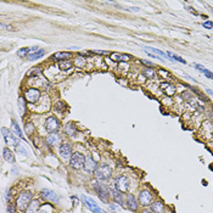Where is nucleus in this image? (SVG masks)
<instances>
[{
    "label": "nucleus",
    "mask_w": 213,
    "mask_h": 213,
    "mask_svg": "<svg viewBox=\"0 0 213 213\" xmlns=\"http://www.w3.org/2000/svg\"><path fill=\"white\" fill-rule=\"evenodd\" d=\"M204 74L207 77V78H209V79H213V73L211 72V71H208V69H206L205 72H204Z\"/></svg>",
    "instance_id": "37998d69"
},
{
    "label": "nucleus",
    "mask_w": 213,
    "mask_h": 213,
    "mask_svg": "<svg viewBox=\"0 0 213 213\" xmlns=\"http://www.w3.org/2000/svg\"><path fill=\"white\" fill-rule=\"evenodd\" d=\"M3 157L6 162H9V163H15V155L9 147L3 149Z\"/></svg>",
    "instance_id": "393cba45"
},
{
    "label": "nucleus",
    "mask_w": 213,
    "mask_h": 213,
    "mask_svg": "<svg viewBox=\"0 0 213 213\" xmlns=\"http://www.w3.org/2000/svg\"><path fill=\"white\" fill-rule=\"evenodd\" d=\"M1 134H3V138H4V140H5V143L10 146V147H16L17 149V139H16V136L12 134V131H10L7 128H5V127H3L1 128Z\"/></svg>",
    "instance_id": "f8f14e48"
},
{
    "label": "nucleus",
    "mask_w": 213,
    "mask_h": 213,
    "mask_svg": "<svg viewBox=\"0 0 213 213\" xmlns=\"http://www.w3.org/2000/svg\"><path fill=\"white\" fill-rule=\"evenodd\" d=\"M60 127H61V123L58 118H56L55 116H49L46 119H45V123H44V128L48 133L50 134H54V133H57L60 130Z\"/></svg>",
    "instance_id": "20e7f679"
},
{
    "label": "nucleus",
    "mask_w": 213,
    "mask_h": 213,
    "mask_svg": "<svg viewBox=\"0 0 213 213\" xmlns=\"http://www.w3.org/2000/svg\"><path fill=\"white\" fill-rule=\"evenodd\" d=\"M40 197L43 200H45L46 202H50V204H54V205H57L60 202V199L57 196V194L55 191L50 190V189H43L40 191Z\"/></svg>",
    "instance_id": "1a4fd4ad"
},
{
    "label": "nucleus",
    "mask_w": 213,
    "mask_h": 213,
    "mask_svg": "<svg viewBox=\"0 0 213 213\" xmlns=\"http://www.w3.org/2000/svg\"><path fill=\"white\" fill-rule=\"evenodd\" d=\"M138 201H139V205L143 207L151 206V204L154 202V194H152L149 189H143L139 192Z\"/></svg>",
    "instance_id": "39448f33"
},
{
    "label": "nucleus",
    "mask_w": 213,
    "mask_h": 213,
    "mask_svg": "<svg viewBox=\"0 0 213 213\" xmlns=\"http://www.w3.org/2000/svg\"><path fill=\"white\" fill-rule=\"evenodd\" d=\"M26 99L23 96H19L18 97V108H19V112H21V115H25L26 112Z\"/></svg>",
    "instance_id": "c756f323"
},
{
    "label": "nucleus",
    "mask_w": 213,
    "mask_h": 213,
    "mask_svg": "<svg viewBox=\"0 0 213 213\" xmlns=\"http://www.w3.org/2000/svg\"><path fill=\"white\" fill-rule=\"evenodd\" d=\"M110 58L112 61H116V62H128V61L130 60V56L126 55V54L112 53V54H110Z\"/></svg>",
    "instance_id": "4be33fe9"
},
{
    "label": "nucleus",
    "mask_w": 213,
    "mask_h": 213,
    "mask_svg": "<svg viewBox=\"0 0 213 213\" xmlns=\"http://www.w3.org/2000/svg\"><path fill=\"white\" fill-rule=\"evenodd\" d=\"M97 163H96V161H94L93 158H91L90 156H87L85 157V163H84V170L87 172L88 174H94L95 173V170L97 168Z\"/></svg>",
    "instance_id": "4468645a"
},
{
    "label": "nucleus",
    "mask_w": 213,
    "mask_h": 213,
    "mask_svg": "<svg viewBox=\"0 0 213 213\" xmlns=\"http://www.w3.org/2000/svg\"><path fill=\"white\" fill-rule=\"evenodd\" d=\"M42 207V204H40V200L38 199H33L32 202L29 204V206L27 207V209L23 213H39V209Z\"/></svg>",
    "instance_id": "a211bd4d"
},
{
    "label": "nucleus",
    "mask_w": 213,
    "mask_h": 213,
    "mask_svg": "<svg viewBox=\"0 0 213 213\" xmlns=\"http://www.w3.org/2000/svg\"><path fill=\"white\" fill-rule=\"evenodd\" d=\"M150 209L152 211V213H165V204L161 200H155L151 204Z\"/></svg>",
    "instance_id": "aec40b11"
},
{
    "label": "nucleus",
    "mask_w": 213,
    "mask_h": 213,
    "mask_svg": "<svg viewBox=\"0 0 213 213\" xmlns=\"http://www.w3.org/2000/svg\"><path fill=\"white\" fill-rule=\"evenodd\" d=\"M42 73H43V67L42 66L33 67V68H30L27 72V77L34 79V78H38V77H42Z\"/></svg>",
    "instance_id": "5701e85b"
},
{
    "label": "nucleus",
    "mask_w": 213,
    "mask_h": 213,
    "mask_svg": "<svg viewBox=\"0 0 213 213\" xmlns=\"http://www.w3.org/2000/svg\"><path fill=\"white\" fill-rule=\"evenodd\" d=\"M45 55V50L44 49H39L38 51H35V53H33V54H29V56L27 57L29 61H37V60H39V58H42L43 56Z\"/></svg>",
    "instance_id": "bb28decb"
},
{
    "label": "nucleus",
    "mask_w": 213,
    "mask_h": 213,
    "mask_svg": "<svg viewBox=\"0 0 213 213\" xmlns=\"http://www.w3.org/2000/svg\"><path fill=\"white\" fill-rule=\"evenodd\" d=\"M30 54V48H22L17 51V55L19 57H28Z\"/></svg>",
    "instance_id": "473e14b6"
},
{
    "label": "nucleus",
    "mask_w": 213,
    "mask_h": 213,
    "mask_svg": "<svg viewBox=\"0 0 213 213\" xmlns=\"http://www.w3.org/2000/svg\"><path fill=\"white\" fill-rule=\"evenodd\" d=\"M16 211H17L16 205H14V204H11V202H10L9 206H7V213H16Z\"/></svg>",
    "instance_id": "4c0bfd02"
},
{
    "label": "nucleus",
    "mask_w": 213,
    "mask_h": 213,
    "mask_svg": "<svg viewBox=\"0 0 213 213\" xmlns=\"http://www.w3.org/2000/svg\"><path fill=\"white\" fill-rule=\"evenodd\" d=\"M157 74H160V76H163V78H168V77H170V73L168 72V71H166V69H162V68H160V69L157 71Z\"/></svg>",
    "instance_id": "c9c22d12"
},
{
    "label": "nucleus",
    "mask_w": 213,
    "mask_h": 213,
    "mask_svg": "<svg viewBox=\"0 0 213 213\" xmlns=\"http://www.w3.org/2000/svg\"><path fill=\"white\" fill-rule=\"evenodd\" d=\"M110 194H111V199H112L116 204L121 205L124 207V196H123V192H121L119 190H117L116 188L110 189Z\"/></svg>",
    "instance_id": "2eb2a0df"
},
{
    "label": "nucleus",
    "mask_w": 213,
    "mask_h": 213,
    "mask_svg": "<svg viewBox=\"0 0 213 213\" xmlns=\"http://www.w3.org/2000/svg\"><path fill=\"white\" fill-rule=\"evenodd\" d=\"M57 67L61 71H69L73 67V65H72V62H71L69 60H67V61H60V62L57 64Z\"/></svg>",
    "instance_id": "c85d7f7f"
},
{
    "label": "nucleus",
    "mask_w": 213,
    "mask_h": 213,
    "mask_svg": "<svg viewBox=\"0 0 213 213\" xmlns=\"http://www.w3.org/2000/svg\"><path fill=\"white\" fill-rule=\"evenodd\" d=\"M33 200V194L30 191H22L19 192V195L17 196V200H16V207H17V211L19 212H25L27 209V207L29 206V204L32 202Z\"/></svg>",
    "instance_id": "f257e3e1"
},
{
    "label": "nucleus",
    "mask_w": 213,
    "mask_h": 213,
    "mask_svg": "<svg viewBox=\"0 0 213 213\" xmlns=\"http://www.w3.org/2000/svg\"><path fill=\"white\" fill-rule=\"evenodd\" d=\"M91 53H93V54H97V55H108L110 54L107 50H93Z\"/></svg>",
    "instance_id": "ea45409f"
},
{
    "label": "nucleus",
    "mask_w": 213,
    "mask_h": 213,
    "mask_svg": "<svg viewBox=\"0 0 213 213\" xmlns=\"http://www.w3.org/2000/svg\"><path fill=\"white\" fill-rule=\"evenodd\" d=\"M84 163H85V156L80 154V152H73L72 157L69 160V167L78 170L84 167Z\"/></svg>",
    "instance_id": "0eeeda50"
},
{
    "label": "nucleus",
    "mask_w": 213,
    "mask_h": 213,
    "mask_svg": "<svg viewBox=\"0 0 213 213\" xmlns=\"http://www.w3.org/2000/svg\"><path fill=\"white\" fill-rule=\"evenodd\" d=\"M192 67H194L195 69H197V71H200L201 73H204L205 71H206V68H205L204 66H202V65H200V64H196V62H194V64H192Z\"/></svg>",
    "instance_id": "e433bc0d"
},
{
    "label": "nucleus",
    "mask_w": 213,
    "mask_h": 213,
    "mask_svg": "<svg viewBox=\"0 0 213 213\" xmlns=\"http://www.w3.org/2000/svg\"><path fill=\"white\" fill-rule=\"evenodd\" d=\"M202 26H204V28H206V29H212L213 28V22L212 21H205L204 23H202Z\"/></svg>",
    "instance_id": "58836bf2"
},
{
    "label": "nucleus",
    "mask_w": 213,
    "mask_h": 213,
    "mask_svg": "<svg viewBox=\"0 0 213 213\" xmlns=\"http://www.w3.org/2000/svg\"><path fill=\"white\" fill-rule=\"evenodd\" d=\"M160 89L163 91L167 96H169V97L174 96V94H175V87L172 83H169V82H162L160 84Z\"/></svg>",
    "instance_id": "dca6fc26"
},
{
    "label": "nucleus",
    "mask_w": 213,
    "mask_h": 213,
    "mask_svg": "<svg viewBox=\"0 0 213 213\" xmlns=\"http://www.w3.org/2000/svg\"><path fill=\"white\" fill-rule=\"evenodd\" d=\"M73 56V54L72 53H69V51H57V53H55L54 55H53V60L54 61H67V60H69L71 57Z\"/></svg>",
    "instance_id": "6ab92c4d"
},
{
    "label": "nucleus",
    "mask_w": 213,
    "mask_h": 213,
    "mask_svg": "<svg viewBox=\"0 0 213 213\" xmlns=\"http://www.w3.org/2000/svg\"><path fill=\"white\" fill-rule=\"evenodd\" d=\"M141 76L145 77V78H156L157 76V72L155 71V68H152V67H145L143 71H141Z\"/></svg>",
    "instance_id": "a878e982"
},
{
    "label": "nucleus",
    "mask_w": 213,
    "mask_h": 213,
    "mask_svg": "<svg viewBox=\"0 0 213 213\" xmlns=\"http://www.w3.org/2000/svg\"><path fill=\"white\" fill-rule=\"evenodd\" d=\"M140 62L143 64L144 66H149V67H154V64L151 62V61H149V60H140Z\"/></svg>",
    "instance_id": "79ce46f5"
},
{
    "label": "nucleus",
    "mask_w": 213,
    "mask_h": 213,
    "mask_svg": "<svg viewBox=\"0 0 213 213\" xmlns=\"http://www.w3.org/2000/svg\"><path fill=\"white\" fill-rule=\"evenodd\" d=\"M94 190L97 194L99 199L105 202V204H110V200H111V194H110V189L105 185V184H101V183H95L93 184Z\"/></svg>",
    "instance_id": "7ed1b4c3"
},
{
    "label": "nucleus",
    "mask_w": 213,
    "mask_h": 213,
    "mask_svg": "<svg viewBox=\"0 0 213 213\" xmlns=\"http://www.w3.org/2000/svg\"><path fill=\"white\" fill-rule=\"evenodd\" d=\"M74 62H76L77 67H84L85 64H87V60H85L84 57H76Z\"/></svg>",
    "instance_id": "f704fd0d"
},
{
    "label": "nucleus",
    "mask_w": 213,
    "mask_h": 213,
    "mask_svg": "<svg viewBox=\"0 0 213 213\" xmlns=\"http://www.w3.org/2000/svg\"><path fill=\"white\" fill-rule=\"evenodd\" d=\"M130 186V181L127 175H119L115 180V188L121 192H127Z\"/></svg>",
    "instance_id": "9b49d317"
},
{
    "label": "nucleus",
    "mask_w": 213,
    "mask_h": 213,
    "mask_svg": "<svg viewBox=\"0 0 213 213\" xmlns=\"http://www.w3.org/2000/svg\"><path fill=\"white\" fill-rule=\"evenodd\" d=\"M206 91H207V94H208V95H211V96H213V91H212L211 89H207Z\"/></svg>",
    "instance_id": "a18cd8bd"
},
{
    "label": "nucleus",
    "mask_w": 213,
    "mask_h": 213,
    "mask_svg": "<svg viewBox=\"0 0 213 213\" xmlns=\"http://www.w3.org/2000/svg\"><path fill=\"white\" fill-rule=\"evenodd\" d=\"M58 154L61 156V158L67 161V160H71L73 155V151H72V145L67 141H64V143H61V145L58 146Z\"/></svg>",
    "instance_id": "9d476101"
},
{
    "label": "nucleus",
    "mask_w": 213,
    "mask_h": 213,
    "mask_svg": "<svg viewBox=\"0 0 213 213\" xmlns=\"http://www.w3.org/2000/svg\"><path fill=\"white\" fill-rule=\"evenodd\" d=\"M1 29H3V30H16L12 26H10V25H5V23H1Z\"/></svg>",
    "instance_id": "a19ab883"
},
{
    "label": "nucleus",
    "mask_w": 213,
    "mask_h": 213,
    "mask_svg": "<svg viewBox=\"0 0 213 213\" xmlns=\"http://www.w3.org/2000/svg\"><path fill=\"white\" fill-rule=\"evenodd\" d=\"M186 10H188V11H189L190 14H192V15H197V12L194 10V7H191V6H186Z\"/></svg>",
    "instance_id": "c03bdc74"
},
{
    "label": "nucleus",
    "mask_w": 213,
    "mask_h": 213,
    "mask_svg": "<svg viewBox=\"0 0 213 213\" xmlns=\"http://www.w3.org/2000/svg\"><path fill=\"white\" fill-rule=\"evenodd\" d=\"M126 206L131 212H138L140 205H139L138 199H135L133 194H126Z\"/></svg>",
    "instance_id": "ddd939ff"
},
{
    "label": "nucleus",
    "mask_w": 213,
    "mask_h": 213,
    "mask_svg": "<svg viewBox=\"0 0 213 213\" xmlns=\"http://www.w3.org/2000/svg\"><path fill=\"white\" fill-rule=\"evenodd\" d=\"M144 50H146V53H151V54H155V55H157V56H163V57H167V58H168L167 53L162 51V50H160V49H156V48H150V46H145V48H144Z\"/></svg>",
    "instance_id": "cd10ccee"
},
{
    "label": "nucleus",
    "mask_w": 213,
    "mask_h": 213,
    "mask_svg": "<svg viewBox=\"0 0 213 213\" xmlns=\"http://www.w3.org/2000/svg\"><path fill=\"white\" fill-rule=\"evenodd\" d=\"M143 213H152V211H151V209H146V208H145V209L143 211Z\"/></svg>",
    "instance_id": "49530a36"
},
{
    "label": "nucleus",
    "mask_w": 213,
    "mask_h": 213,
    "mask_svg": "<svg viewBox=\"0 0 213 213\" xmlns=\"http://www.w3.org/2000/svg\"><path fill=\"white\" fill-rule=\"evenodd\" d=\"M64 131L68 136H74L77 133V127L74 126V123H72V122H68V123H66L64 127Z\"/></svg>",
    "instance_id": "b1692460"
},
{
    "label": "nucleus",
    "mask_w": 213,
    "mask_h": 213,
    "mask_svg": "<svg viewBox=\"0 0 213 213\" xmlns=\"http://www.w3.org/2000/svg\"><path fill=\"white\" fill-rule=\"evenodd\" d=\"M82 201H83L84 206H85L87 208H89L93 213H106V212H105L103 208H101V207H100V206H99L91 197L83 195V196H82Z\"/></svg>",
    "instance_id": "6e6552de"
},
{
    "label": "nucleus",
    "mask_w": 213,
    "mask_h": 213,
    "mask_svg": "<svg viewBox=\"0 0 213 213\" xmlns=\"http://www.w3.org/2000/svg\"><path fill=\"white\" fill-rule=\"evenodd\" d=\"M45 141H46V144L49 145V146H60L61 145V136L58 135V133H54V134H49L48 136H46V139H45Z\"/></svg>",
    "instance_id": "f3484780"
},
{
    "label": "nucleus",
    "mask_w": 213,
    "mask_h": 213,
    "mask_svg": "<svg viewBox=\"0 0 213 213\" xmlns=\"http://www.w3.org/2000/svg\"><path fill=\"white\" fill-rule=\"evenodd\" d=\"M25 130L28 135H32L34 131H35V126L32 123V122H27L26 126H25Z\"/></svg>",
    "instance_id": "2f4dec72"
},
{
    "label": "nucleus",
    "mask_w": 213,
    "mask_h": 213,
    "mask_svg": "<svg viewBox=\"0 0 213 213\" xmlns=\"http://www.w3.org/2000/svg\"><path fill=\"white\" fill-rule=\"evenodd\" d=\"M95 178L100 181H106V180H110L111 177H112V169L108 165H105V163H101L97 166L95 173H94Z\"/></svg>",
    "instance_id": "f03ea898"
},
{
    "label": "nucleus",
    "mask_w": 213,
    "mask_h": 213,
    "mask_svg": "<svg viewBox=\"0 0 213 213\" xmlns=\"http://www.w3.org/2000/svg\"><path fill=\"white\" fill-rule=\"evenodd\" d=\"M55 110L57 111L58 113H64L65 111L67 110V105L65 103H62V101H57V103L55 104Z\"/></svg>",
    "instance_id": "7c9ffc66"
},
{
    "label": "nucleus",
    "mask_w": 213,
    "mask_h": 213,
    "mask_svg": "<svg viewBox=\"0 0 213 213\" xmlns=\"http://www.w3.org/2000/svg\"><path fill=\"white\" fill-rule=\"evenodd\" d=\"M11 131H12V134H14L16 138H19V139H22V140H26L25 136H23V131H22V129L19 128L18 123H17L15 119L11 121Z\"/></svg>",
    "instance_id": "412c9836"
},
{
    "label": "nucleus",
    "mask_w": 213,
    "mask_h": 213,
    "mask_svg": "<svg viewBox=\"0 0 213 213\" xmlns=\"http://www.w3.org/2000/svg\"><path fill=\"white\" fill-rule=\"evenodd\" d=\"M40 96H42L40 90L37 89V88H33V87L26 89L25 94H23V97L26 99V101L28 104H35V103H38V101L40 100Z\"/></svg>",
    "instance_id": "423d86ee"
},
{
    "label": "nucleus",
    "mask_w": 213,
    "mask_h": 213,
    "mask_svg": "<svg viewBox=\"0 0 213 213\" xmlns=\"http://www.w3.org/2000/svg\"><path fill=\"white\" fill-rule=\"evenodd\" d=\"M167 56H169V57H170L172 60H173V61H177V62H180V64H184V65L186 64V61H185L184 58H181L180 56H178V55H175V54H172V53H169V51L167 53Z\"/></svg>",
    "instance_id": "72a5a7b5"
}]
</instances>
